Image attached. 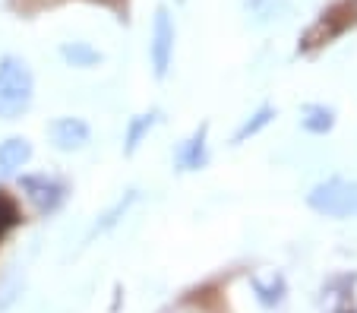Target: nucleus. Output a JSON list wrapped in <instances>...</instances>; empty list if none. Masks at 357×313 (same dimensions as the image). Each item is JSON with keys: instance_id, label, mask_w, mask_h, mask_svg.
Returning a JSON list of instances; mask_svg holds the SVG:
<instances>
[{"instance_id": "2", "label": "nucleus", "mask_w": 357, "mask_h": 313, "mask_svg": "<svg viewBox=\"0 0 357 313\" xmlns=\"http://www.w3.org/2000/svg\"><path fill=\"white\" fill-rule=\"evenodd\" d=\"M307 203L326 218H351L357 215V181H342V177L323 181L310 190Z\"/></svg>"}, {"instance_id": "4", "label": "nucleus", "mask_w": 357, "mask_h": 313, "mask_svg": "<svg viewBox=\"0 0 357 313\" xmlns=\"http://www.w3.org/2000/svg\"><path fill=\"white\" fill-rule=\"evenodd\" d=\"M22 193L29 197V203L41 212V215H51L57 212L63 203H67V184L57 181V177H47V174H26L20 181Z\"/></svg>"}, {"instance_id": "11", "label": "nucleus", "mask_w": 357, "mask_h": 313, "mask_svg": "<svg viewBox=\"0 0 357 313\" xmlns=\"http://www.w3.org/2000/svg\"><path fill=\"white\" fill-rule=\"evenodd\" d=\"M272 117H275V108H272V105H263V108H259L257 114H253V117H247V121L241 123V130H237V133H234V146L247 143L250 137H257L259 130H263V127H269V123H272Z\"/></svg>"}, {"instance_id": "10", "label": "nucleus", "mask_w": 357, "mask_h": 313, "mask_svg": "<svg viewBox=\"0 0 357 313\" xmlns=\"http://www.w3.org/2000/svg\"><path fill=\"white\" fill-rule=\"evenodd\" d=\"M61 57L70 63V67H95V63H101V51H95L92 45H86V41H73V45H63L61 48Z\"/></svg>"}, {"instance_id": "7", "label": "nucleus", "mask_w": 357, "mask_h": 313, "mask_svg": "<svg viewBox=\"0 0 357 313\" xmlns=\"http://www.w3.org/2000/svg\"><path fill=\"white\" fill-rule=\"evenodd\" d=\"M32 158V143L26 137H10L0 143V181L13 177L20 168H26Z\"/></svg>"}, {"instance_id": "5", "label": "nucleus", "mask_w": 357, "mask_h": 313, "mask_svg": "<svg viewBox=\"0 0 357 313\" xmlns=\"http://www.w3.org/2000/svg\"><path fill=\"white\" fill-rule=\"evenodd\" d=\"M89 137H92V130L82 117H57L51 123V143L61 152H79L89 143Z\"/></svg>"}, {"instance_id": "3", "label": "nucleus", "mask_w": 357, "mask_h": 313, "mask_svg": "<svg viewBox=\"0 0 357 313\" xmlns=\"http://www.w3.org/2000/svg\"><path fill=\"white\" fill-rule=\"evenodd\" d=\"M174 16L168 7L155 10L152 20V41H149V57H152V70L158 79H165L171 70V57H174Z\"/></svg>"}, {"instance_id": "8", "label": "nucleus", "mask_w": 357, "mask_h": 313, "mask_svg": "<svg viewBox=\"0 0 357 313\" xmlns=\"http://www.w3.org/2000/svg\"><path fill=\"white\" fill-rule=\"evenodd\" d=\"M301 127L307 130V133L323 137V133H329V130L335 127V111L326 108V105H307L303 117H301Z\"/></svg>"}, {"instance_id": "12", "label": "nucleus", "mask_w": 357, "mask_h": 313, "mask_svg": "<svg viewBox=\"0 0 357 313\" xmlns=\"http://www.w3.org/2000/svg\"><path fill=\"white\" fill-rule=\"evenodd\" d=\"M133 203H136V190H130L123 199H117V203L111 206V209L105 212V215H101V222H98V225L92 228V238H95V234H105V231H108V228H114L117 222H121V215H123V212H127Z\"/></svg>"}, {"instance_id": "1", "label": "nucleus", "mask_w": 357, "mask_h": 313, "mask_svg": "<svg viewBox=\"0 0 357 313\" xmlns=\"http://www.w3.org/2000/svg\"><path fill=\"white\" fill-rule=\"evenodd\" d=\"M35 98V76L22 57L0 61V121H20Z\"/></svg>"}, {"instance_id": "13", "label": "nucleus", "mask_w": 357, "mask_h": 313, "mask_svg": "<svg viewBox=\"0 0 357 313\" xmlns=\"http://www.w3.org/2000/svg\"><path fill=\"white\" fill-rule=\"evenodd\" d=\"M253 288H257L259 300H263L266 307L278 304V300H282V294H284V285H282V279H275V282H272V285H263V282H259V279H253Z\"/></svg>"}, {"instance_id": "9", "label": "nucleus", "mask_w": 357, "mask_h": 313, "mask_svg": "<svg viewBox=\"0 0 357 313\" xmlns=\"http://www.w3.org/2000/svg\"><path fill=\"white\" fill-rule=\"evenodd\" d=\"M155 121H158V111H149V114H136L133 121H130L127 137H123V152H127V155H133V152L139 149V143L146 139L149 130L155 127Z\"/></svg>"}, {"instance_id": "6", "label": "nucleus", "mask_w": 357, "mask_h": 313, "mask_svg": "<svg viewBox=\"0 0 357 313\" xmlns=\"http://www.w3.org/2000/svg\"><path fill=\"white\" fill-rule=\"evenodd\" d=\"M206 137H209V123H199L190 139H183L181 149H177V171H199L209 162V152H206Z\"/></svg>"}]
</instances>
